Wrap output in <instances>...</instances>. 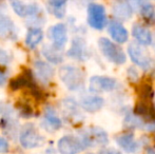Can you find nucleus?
Returning <instances> with one entry per match:
<instances>
[{"mask_svg":"<svg viewBox=\"0 0 155 154\" xmlns=\"http://www.w3.org/2000/svg\"><path fill=\"white\" fill-rule=\"evenodd\" d=\"M8 61H10V55L3 49H0V64H8Z\"/></svg>","mask_w":155,"mask_h":154,"instance_id":"nucleus-27","label":"nucleus"},{"mask_svg":"<svg viewBox=\"0 0 155 154\" xmlns=\"http://www.w3.org/2000/svg\"><path fill=\"white\" fill-rule=\"evenodd\" d=\"M68 0H49L48 1V8L51 14H53L56 18H63L65 15V6H67Z\"/></svg>","mask_w":155,"mask_h":154,"instance_id":"nucleus-21","label":"nucleus"},{"mask_svg":"<svg viewBox=\"0 0 155 154\" xmlns=\"http://www.w3.org/2000/svg\"><path fill=\"white\" fill-rule=\"evenodd\" d=\"M128 54L131 60L143 71H148L152 68L153 59L140 44L136 42H131L128 47Z\"/></svg>","mask_w":155,"mask_h":154,"instance_id":"nucleus-3","label":"nucleus"},{"mask_svg":"<svg viewBox=\"0 0 155 154\" xmlns=\"http://www.w3.org/2000/svg\"><path fill=\"white\" fill-rule=\"evenodd\" d=\"M154 47H155V45H154Z\"/></svg>","mask_w":155,"mask_h":154,"instance_id":"nucleus-35","label":"nucleus"},{"mask_svg":"<svg viewBox=\"0 0 155 154\" xmlns=\"http://www.w3.org/2000/svg\"><path fill=\"white\" fill-rule=\"evenodd\" d=\"M35 75L40 80L42 84H48L54 76V68L49 64L48 62H45L42 60H37L34 62Z\"/></svg>","mask_w":155,"mask_h":154,"instance_id":"nucleus-16","label":"nucleus"},{"mask_svg":"<svg viewBox=\"0 0 155 154\" xmlns=\"http://www.w3.org/2000/svg\"><path fill=\"white\" fill-rule=\"evenodd\" d=\"M116 143L127 153H135L139 150V144L135 140L132 133L120 134L116 137Z\"/></svg>","mask_w":155,"mask_h":154,"instance_id":"nucleus-18","label":"nucleus"},{"mask_svg":"<svg viewBox=\"0 0 155 154\" xmlns=\"http://www.w3.org/2000/svg\"><path fill=\"white\" fill-rule=\"evenodd\" d=\"M88 25L95 30H102L107 25V13L104 5L98 3H90L88 5Z\"/></svg>","mask_w":155,"mask_h":154,"instance_id":"nucleus-4","label":"nucleus"},{"mask_svg":"<svg viewBox=\"0 0 155 154\" xmlns=\"http://www.w3.org/2000/svg\"><path fill=\"white\" fill-rule=\"evenodd\" d=\"M127 74H128V78L131 82H137L139 79V73L134 67H130L127 71Z\"/></svg>","mask_w":155,"mask_h":154,"instance_id":"nucleus-26","label":"nucleus"},{"mask_svg":"<svg viewBox=\"0 0 155 154\" xmlns=\"http://www.w3.org/2000/svg\"><path fill=\"white\" fill-rule=\"evenodd\" d=\"M97 43L102 55L112 64L121 66L127 61L126 54L116 42H113L106 37H100Z\"/></svg>","mask_w":155,"mask_h":154,"instance_id":"nucleus-2","label":"nucleus"},{"mask_svg":"<svg viewBox=\"0 0 155 154\" xmlns=\"http://www.w3.org/2000/svg\"><path fill=\"white\" fill-rule=\"evenodd\" d=\"M10 4L12 6L13 11L15 12V14H17L19 17H35L38 15L39 8L38 4L34 3H27V2L22 1V0H8Z\"/></svg>","mask_w":155,"mask_h":154,"instance_id":"nucleus-11","label":"nucleus"},{"mask_svg":"<svg viewBox=\"0 0 155 154\" xmlns=\"http://www.w3.org/2000/svg\"><path fill=\"white\" fill-rule=\"evenodd\" d=\"M117 87V81L115 78L109 76H100L95 75L90 78L89 81V90L93 94H99V93L112 92Z\"/></svg>","mask_w":155,"mask_h":154,"instance_id":"nucleus-5","label":"nucleus"},{"mask_svg":"<svg viewBox=\"0 0 155 154\" xmlns=\"http://www.w3.org/2000/svg\"><path fill=\"white\" fill-rule=\"evenodd\" d=\"M49 37L52 47L57 51H62L68 42V28L64 23H57L49 29Z\"/></svg>","mask_w":155,"mask_h":154,"instance_id":"nucleus-8","label":"nucleus"},{"mask_svg":"<svg viewBox=\"0 0 155 154\" xmlns=\"http://www.w3.org/2000/svg\"><path fill=\"white\" fill-rule=\"evenodd\" d=\"M132 36L136 40V43L140 45L153 44V35H152L151 31L143 25L136 23L133 25Z\"/></svg>","mask_w":155,"mask_h":154,"instance_id":"nucleus-13","label":"nucleus"},{"mask_svg":"<svg viewBox=\"0 0 155 154\" xmlns=\"http://www.w3.org/2000/svg\"><path fill=\"white\" fill-rule=\"evenodd\" d=\"M57 149L60 154H77L84 149L80 138L72 135L62 136L57 143Z\"/></svg>","mask_w":155,"mask_h":154,"instance_id":"nucleus-9","label":"nucleus"},{"mask_svg":"<svg viewBox=\"0 0 155 154\" xmlns=\"http://www.w3.org/2000/svg\"><path fill=\"white\" fill-rule=\"evenodd\" d=\"M133 8L127 0H113L112 1V14L115 19L127 21L133 16Z\"/></svg>","mask_w":155,"mask_h":154,"instance_id":"nucleus-12","label":"nucleus"},{"mask_svg":"<svg viewBox=\"0 0 155 154\" xmlns=\"http://www.w3.org/2000/svg\"><path fill=\"white\" fill-rule=\"evenodd\" d=\"M0 1H1V0H0Z\"/></svg>","mask_w":155,"mask_h":154,"instance_id":"nucleus-34","label":"nucleus"},{"mask_svg":"<svg viewBox=\"0 0 155 154\" xmlns=\"http://www.w3.org/2000/svg\"><path fill=\"white\" fill-rule=\"evenodd\" d=\"M19 142L25 149H34L43 144V137L32 125H27L21 130Z\"/></svg>","mask_w":155,"mask_h":154,"instance_id":"nucleus-6","label":"nucleus"},{"mask_svg":"<svg viewBox=\"0 0 155 154\" xmlns=\"http://www.w3.org/2000/svg\"><path fill=\"white\" fill-rule=\"evenodd\" d=\"M108 32L116 43H124L129 39L127 29L117 20H111L108 25Z\"/></svg>","mask_w":155,"mask_h":154,"instance_id":"nucleus-14","label":"nucleus"},{"mask_svg":"<svg viewBox=\"0 0 155 154\" xmlns=\"http://www.w3.org/2000/svg\"><path fill=\"white\" fill-rule=\"evenodd\" d=\"M80 140L84 144V148L96 145H106L108 143V134L100 128L94 127L82 132Z\"/></svg>","mask_w":155,"mask_h":154,"instance_id":"nucleus-7","label":"nucleus"},{"mask_svg":"<svg viewBox=\"0 0 155 154\" xmlns=\"http://www.w3.org/2000/svg\"><path fill=\"white\" fill-rule=\"evenodd\" d=\"M6 82V75L0 70V87H2Z\"/></svg>","mask_w":155,"mask_h":154,"instance_id":"nucleus-31","label":"nucleus"},{"mask_svg":"<svg viewBox=\"0 0 155 154\" xmlns=\"http://www.w3.org/2000/svg\"><path fill=\"white\" fill-rule=\"evenodd\" d=\"M43 39V31L39 28H31L29 29L25 36V45L29 49L34 50L37 45L42 41Z\"/></svg>","mask_w":155,"mask_h":154,"instance_id":"nucleus-19","label":"nucleus"},{"mask_svg":"<svg viewBox=\"0 0 155 154\" xmlns=\"http://www.w3.org/2000/svg\"><path fill=\"white\" fill-rule=\"evenodd\" d=\"M104 99L102 97L98 96V95H86L80 98L79 106L87 112L94 113L97 112L104 107Z\"/></svg>","mask_w":155,"mask_h":154,"instance_id":"nucleus-15","label":"nucleus"},{"mask_svg":"<svg viewBox=\"0 0 155 154\" xmlns=\"http://www.w3.org/2000/svg\"><path fill=\"white\" fill-rule=\"evenodd\" d=\"M90 154H92V153H90Z\"/></svg>","mask_w":155,"mask_h":154,"instance_id":"nucleus-33","label":"nucleus"},{"mask_svg":"<svg viewBox=\"0 0 155 154\" xmlns=\"http://www.w3.org/2000/svg\"><path fill=\"white\" fill-rule=\"evenodd\" d=\"M67 55L72 59L79 60V61H86L90 57V51L88 49L87 42L84 38L75 37L72 40L71 48L67 52Z\"/></svg>","mask_w":155,"mask_h":154,"instance_id":"nucleus-10","label":"nucleus"},{"mask_svg":"<svg viewBox=\"0 0 155 154\" xmlns=\"http://www.w3.org/2000/svg\"><path fill=\"white\" fill-rule=\"evenodd\" d=\"M143 92L140 93L141 96L143 98H148V97H151V94H152V90H151V87L150 86H143V89H141Z\"/></svg>","mask_w":155,"mask_h":154,"instance_id":"nucleus-28","label":"nucleus"},{"mask_svg":"<svg viewBox=\"0 0 155 154\" xmlns=\"http://www.w3.org/2000/svg\"><path fill=\"white\" fill-rule=\"evenodd\" d=\"M127 1H128V3L131 5V8H133V11L136 10L139 12V10H140L143 6H145L148 2H150V0H127Z\"/></svg>","mask_w":155,"mask_h":154,"instance_id":"nucleus-25","label":"nucleus"},{"mask_svg":"<svg viewBox=\"0 0 155 154\" xmlns=\"http://www.w3.org/2000/svg\"><path fill=\"white\" fill-rule=\"evenodd\" d=\"M124 123L126 127L131 128V129H135V128H137V129H143V127L146 125V120L143 117L136 115V114L129 113L124 117Z\"/></svg>","mask_w":155,"mask_h":154,"instance_id":"nucleus-23","label":"nucleus"},{"mask_svg":"<svg viewBox=\"0 0 155 154\" xmlns=\"http://www.w3.org/2000/svg\"><path fill=\"white\" fill-rule=\"evenodd\" d=\"M8 144L3 137L0 136V152L4 153V152H8Z\"/></svg>","mask_w":155,"mask_h":154,"instance_id":"nucleus-29","label":"nucleus"},{"mask_svg":"<svg viewBox=\"0 0 155 154\" xmlns=\"http://www.w3.org/2000/svg\"><path fill=\"white\" fill-rule=\"evenodd\" d=\"M61 126L62 121L56 114L55 110L51 107H48L45 111L42 127H45V129H47L48 131H56V130L60 129Z\"/></svg>","mask_w":155,"mask_h":154,"instance_id":"nucleus-17","label":"nucleus"},{"mask_svg":"<svg viewBox=\"0 0 155 154\" xmlns=\"http://www.w3.org/2000/svg\"><path fill=\"white\" fill-rule=\"evenodd\" d=\"M99 154H121V153L114 148H104L99 151Z\"/></svg>","mask_w":155,"mask_h":154,"instance_id":"nucleus-30","label":"nucleus"},{"mask_svg":"<svg viewBox=\"0 0 155 154\" xmlns=\"http://www.w3.org/2000/svg\"><path fill=\"white\" fill-rule=\"evenodd\" d=\"M0 36L11 39H15L17 36L16 28L13 21L8 17H0Z\"/></svg>","mask_w":155,"mask_h":154,"instance_id":"nucleus-20","label":"nucleus"},{"mask_svg":"<svg viewBox=\"0 0 155 154\" xmlns=\"http://www.w3.org/2000/svg\"><path fill=\"white\" fill-rule=\"evenodd\" d=\"M60 80L70 91H79L84 88V74L79 68L75 66H62L59 71Z\"/></svg>","mask_w":155,"mask_h":154,"instance_id":"nucleus-1","label":"nucleus"},{"mask_svg":"<svg viewBox=\"0 0 155 154\" xmlns=\"http://www.w3.org/2000/svg\"><path fill=\"white\" fill-rule=\"evenodd\" d=\"M139 14L143 16V18L150 25L155 23V8L151 2H148L145 6L139 10Z\"/></svg>","mask_w":155,"mask_h":154,"instance_id":"nucleus-24","label":"nucleus"},{"mask_svg":"<svg viewBox=\"0 0 155 154\" xmlns=\"http://www.w3.org/2000/svg\"><path fill=\"white\" fill-rule=\"evenodd\" d=\"M42 55L47 58L48 61L52 62L54 64H61L63 61L61 51H57L50 44H45L42 47Z\"/></svg>","mask_w":155,"mask_h":154,"instance_id":"nucleus-22","label":"nucleus"},{"mask_svg":"<svg viewBox=\"0 0 155 154\" xmlns=\"http://www.w3.org/2000/svg\"><path fill=\"white\" fill-rule=\"evenodd\" d=\"M154 108H155V101H154Z\"/></svg>","mask_w":155,"mask_h":154,"instance_id":"nucleus-32","label":"nucleus"}]
</instances>
